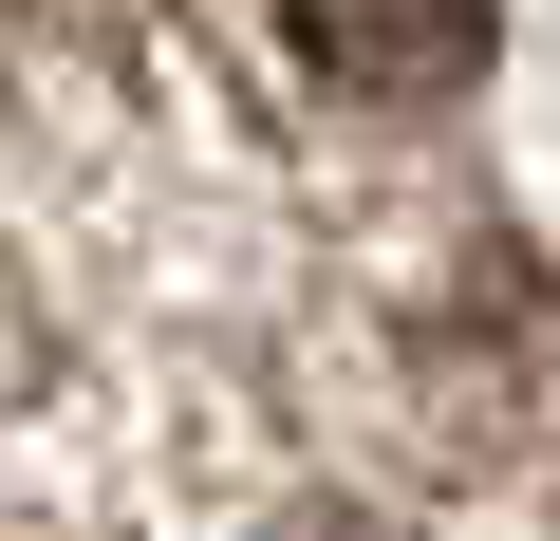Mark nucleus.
I'll list each match as a JSON object with an SVG mask.
<instances>
[{"label": "nucleus", "instance_id": "nucleus-1", "mask_svg": "<svg viewBox=\"0 0 560 541\" xmlns=\"http://www.w3.org/2000/svg\"><path fill=\"white\" fill-rule=\"evenodd\" d=\"M486 38H504V0H280V57L337 113H430L486 75Z\"/></svg>", "mask_w": 560, "mask_h": 541}, {"label": "nucleus", "instance_id": "nucleus-2", "mask_svg": "<svg viewBox=\"0 0 560 541\" xmlns=\"http://www.w3.org/2000/svg\"><path fill=\"white\" fill-rule=\"evenodd\" d=\"M261 541H393L374 504H300V522H261Z\"/></svg>", "mask_w": 560, "mask_h": 541}]
</instances>
